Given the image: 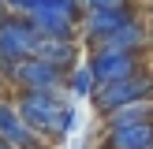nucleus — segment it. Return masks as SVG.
<instances>
[{"mask_svg":"<svg viewBox=\"0 0 153 149\" xmlns=\"http://www.w3.org/2000/svg\"><path fill=\"white\" fill-rule=\"evenodd\" d=\"M4 4L11 7V15H30V11H34V4H37V0H4Z\"/></svg>","mask_w":153,"mask_h":149,"instance_id":"14","label":"nucleus"},{"mask_svg":"<svg viewBox=\"0 0 153 149\" xmlns=\"http://www.w3.org/2000/svg\"><path fill=\"white\" fill-rule=\"evenodd\" d=\"M37 56L49 60V63L67 67V71H71L75 63H82V60H79V37H41Z\"/></svg>","mask_w":153,"mask_h":149,"instance_id":"11","label":"nucleus"},{"mask_svg":"<svg viewBox=\"0 0 153 149\" xmlns=\"http://www.w3.org/2000/svg\"><path fill=\"white\" fill-rule=\"evenodd\" d=\"M153 41L149 37V26L142 15H134L131 22H123L120 30H112L108 37H101L97 45H90V49H116V52H146V45Z\"/></svg>","mask_w":153,"mask_h":149,"instance_id":"9","label":"nucleus"},{"mask_svg":"<svg viewBox=\"0 0 153 149\" xmlns=\"http://www.w3.org/2000/svg\"><path fill=\"white\" fill-rule=\"evenodd\" d=\"M7 15H11V7H7V4H4V0H0V22H4V19H7Z\"/></svg>","mask_w":153,"mask_h":149,"instance_id":"15","label":"nucleus"},{"mask_svg":"<svg viewBox=\"0 0 153 149\" xmlns=\"http://www.w3.org/2000/svg\"><path fill=\"white\" fill-rule=\"evenodd\" d=\"M0 149H11V145H7V142H4V138H0Z\"/></svg>","mask_w":153,"mask_h":149,"instance_id":"17","label":"nucleus"},{"mask_svg":"<svg viewBox=\"0 0 153 149\" xmlns=\"http://www.w3.org/2000/svg\"><path fill=\"white\" fill-rule=\"evenodd\" d=\"M41 37L45 34L30 22V15H7L0 22V74L11 82V89H15V67L22 60L37 56Z\"/></svg>","mask_w":153,"mask_h":149,"instance_id":"2","label":"nucleus"},{"mask_svg":"<svg viewBox=\"0 0 153 149\" xmlns=\"http://www.w3.org/2000/svg\"><path fill=\"white\" fill-rule=\"evenodd\" d=\"M30 22L45 37H79L82 4L79 0H37L30 11Z\"/></svg>","mask_w":153,"mask_h":149,"instance_id":"3","label":"nucleus"},{"mask_svg":"<svg viewBox=\"0 0 153 149\" xmlns=\"http://www.w3.org/2000/svg\"><path fill=\"white\" fill-rule=\"evenodd\" d=\"M149 119H153V97H149V101H134V104H123V108L108 112V116H105V131L138 127V123H149Z\"/></svg>","mask_w":153,"mask_h":149,"instance_id":"12","label":"nucleus"},{"mask_svg":"<svg viewBox=\"0 0 153 149\" xmlns=\"http://www.w3.org/2000/svg\"><path fill=\"white\" fill-rule=\"evenodd\" d=\"M86 63L94 67L97 86L120 82V78H131V74L146 71V67H142V52H116V49H90Z\"/></svg>","mask_w":153,"mask_h":149,"instance_id":"6","label":"nucleus"},{"mask_svg":"<svg viewBox=\"0 0 153 149\" xmlns=\"http://www.w3.org/2000/svg\"><path fill=\"white\" fill-rule=\"evenodd\" d=\"M138 15V7H86L82 11V22H79V34L86 45H97L101 37H108L112 30H120L123 22H131Z\"/></svg>","mask_w":153,"mask_h":149,"instance_id":"8","label":"nucleus"},{"mask_svg":"<svg viewBox=\"0 0 153 149\" xmlns=\"http://www.w3.org/2000/svg\"><path fill=\"white\" fill-rule=\"evenodd\" d=\"M153 97V74L149 71H138L131 74V78H120V82H105V86H97V93L90 97L97 108V116H108V112L123 108V104H134V101H149Z\"/></svg>","mask_w":153,"mask_h":149,"instance_id":"4","label":"nucleus"},{"mask_svg":"<svg viewBox=\"0 0 153 149\" xmlns=\"http://www.w3.org/2000/svg\"><path fill=\"white\" fill-rule=\"evenodd\" d=\"M15 89H52V93H67V67L49 63L41 56H30L15 67Z\"/></svg>","mask_w":153,"mask_h":149,"instance_id":"7","label":"nucleus"},{"mask_svg":"<svg viewBox=\"0 0 153 149\" xmlns=\"http://www.w3.org/2000/svg\"><path fill=\"white\" fill-rule=\"evenodd\" d=\"M0 138H4L11 149H49V145H52L41 131H34V127L22 119L19 101L7 97V93L0 97Z\"/></svg>","mask_w":153,"mask_h":149,"instance_id":"5","label":"nucleus"},{"mask_svg":"<svg viewBox=\"0 0 153 149\" xmlns=\"http://www.w3.org/2000/svg\"><path fill=\"white\" fill-rule=\"evenodd\" d=\"M97 93V78H94V67L82 60V63H75L71 71H67V97H75V101H82V97H94Z\"/></svg>","mask_w":153,"mask_h":149,"instance_id":"13","label":"nucleus"},{"mask_svg":"<svg viewBox=\"0 0 153 149\" xmlns=\"http://www.w3.org/2000/svg\"><path fill=\"white\" fill-rule=\"evenodd\" d=\"M101 149H153V119L138 127H120V131H105Z\"/></svg>","mask_w":153,"mask_h":149,"instance_id":"10","label":"nucleus"},{"mask_svg":"<svg viewBox=\"0 0 153 149\" xmlns=\"http://www.w3.org/2000/svg\"><path fill=\"white\" fill-rule=\"evenodd\" d=\"M7 89H11V82H7V78H4V74H0V97H4V93H7Z\"/></svg>","mask_w":153,"mask_h":149,"instance_id":"16","label":"nucleus"},{"mask_svg":"<svg viewBox=\"0 0 153 149\" xmlns=\"http://www.w3.org/2000/svg\"><path fill=\"white\" fill-rule=\"evenodd\" d=\"M19 101V112L34 131H41L45 138L56 145L79 123V112H75V101L67 93H52V89H19L15 93Z\"/></svg>","mask_w":153,"mask_h":149,"instance_id":"1","label":"nucleus"}]
</instances>
